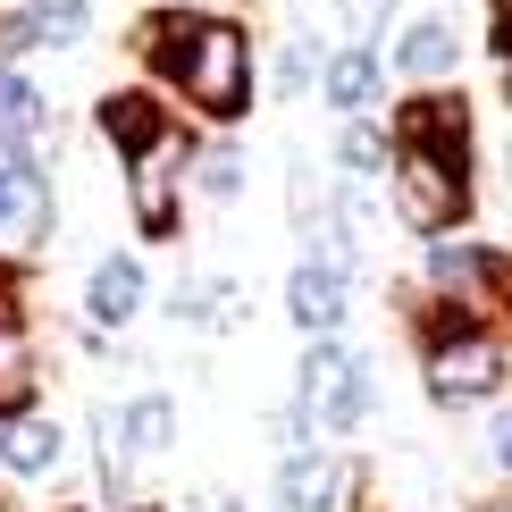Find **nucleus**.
Segmentation results:
<instances>
[{
    "mask_svg": "<svg viewBox=\"0 0 512 512\" xmlns=\"http://www.w3.org/2000/svg\"><path fill=\"white\" fill-rule=\"evenodd\" d=\"M59 462H68V429L59 420H42V412L0 420V471L9 479H51Z\"/></svg>",
    "mask_w": 512,
    "mask_h": 512,
    "instance_id": "nucleus-12",
    "label": "nucleus"
},
{
    "mask_svg": "<svg viewBox=\"0 0 512 512\" xmlns=\"http://www.w3.org/2000/svg\"><path fill=\"white\" fill-rule=\"evenodd\" d=\"M143 261L135 252H101L93 261V277H84V319H93V328H126V319L143 311Z\"/></svg>",
    "mask_w": 512,
    "mask_h": 512,
    "instance_id": "nucleus-11",
    "label": "nucleus"
},
{
    "mask_svg": "<svg viewBox=\"0 0 512 512\" xmlns=\"http://www.w3.org/2000/svg\"><path fill=\"white\" fill-rule=\"evenodd\" d=\"M487 454H496V462H504V471H512V412L496 420V429H487Z\"/></svg>",
    "mask_w": 512,
    "mask_h": 512,
    "instance_id": "nucleus-24",
    "label": "nucleus"
},
{
    "mask_svg": "<svg viewBox=\"0 0 512 512\" xmlns=\"http://www.w3.org/2000/svg\"><path fill=\"white\" fill-rule=\"evenodd\" d=\"M93 437H101V479L126 487L135 462H152V454L177 445V403H168V395H135V403H118V412H101Z\"/></svg>",
    "mask_w": 512,
    "mask_h": 512,
    "instance_id": "nucleus-6",
    "label": "nucleus"
},
{
    "mask_svg": "<svg viewBox=\"0 0 512 512\" xmlns=\"http://www.w3.org/2000/svg\"><path fill=\"white\" fill-rule=\"evenodd\" d=\"M487 512H512V504H487Z\"/></svg>",
    "mask_w": 512,
    "mask_h": 512,
    "instance_id": "nucleus-27",
    "label": "nucleus"
},
{
    "mask_svg": "<svg viewBox=\"0 0 512 512\" xmlns=\"http://www.w3.org/2000/svg\"><path fill=\"white\" fill-rule=\"evenodd\" d=\"M294 412L311 420V429L345 437L370 420V353L336 345V336H311V361H303V387H294Z\"/></svg>",
    "mask_w": 512,
    "mask_h": 512,
    "instance_id": "nucleus-3",
    "label": "nucleus"
},
{
    "mask_svg": "<svg viewBox=\"0 0 512 512\" xmlns=\"http://www.w3.org/2000/svg\"><path fill=\"white\" fill-rule=\"evenodd\" d=\"M177 160H185V135L177 143H160L152 160H135L126 168V202H135V236H152V244H177Z\"/></svg>",
    "mask_w": 512,
    "mask_h": 512,
    "instance_id": "nucleus-10",
    "label": "nucleus"
},
{
    "mask_svg": "<svg viewBox=\"0 0 512 512\" xmlns=\"http://www.w3.org/2000/svg\"><path fill=\"white\" fill-rule=\"evenodd\" d=\"M403 152H429V160H454V168H471V101L454 93V84H420L412 101L395 110V135Z\"/></svg>",
    "mask_w": 512,
    "mask_h": 512,
    "instance_id": "nucleus-7",
    "label": "nucleus"
},
{
    "mask_svg": "<svg viewBox=\"0 0 512 512\" xmlns=\"http://www.w3.org/2000/svg\"><path fill=\"white\" fill-rule=\"evenodd\" d=\"M93 126H101V143L135 168V160H152L160 143H177V118H168V101L160 93H143V84H126V93H101L93 101Z\"/></svg>",
    "mask_w": 512,
    "mask_h": 512,
    "instance_id": "nucleus-8",
    "label": "nucleus"
},
{
    "mask_svg": "<svg viewBox=\"0 0 512 512\" xmlns=\"http://www.w3.org/2000/svg\"><path fill=\"white\" fill-rule=\"evenodd\" d=\"M319 76H328V101H336V110L361 118V110L378 101V76H387V59H378V42H353V51H336Z\"/></svg>",
    "mask_w": 512,
    "mask_h": 512,
    "instance_id": "nucleus-16",
    "label": "nucleus"
},
{
    "mask_svg": "<svg viewBox=\"0 0 512 512\" xmlns=\"http://www.w3.org/2000/svg\"><path fill=\"white\" fill-rule=\"evenodd\" d=\"M0 227H51V185L17 143H0Z\"/></svg>",
    "mask_w": 512,
    "mask_h": 512,
    "instance_id": "nucleus-14",
    "label": "nucleus"
},
{
    "mask_svg": "<svg viewBox=\"0 0 512 512\" xmlns=\"http://www.w3.org/2000/svg\"><path fill=\"white\" fill-rule=\"evenodd\" d=\"M487 42H496V59L512 68V0H487Z\"/></svg>",
    "mask_w": 512,
    "mask_h": 512,
    "instance_id": "nucleus-23",
    "label": "nucleus"
},
{
    "mask_svg": "<svg viewBox=\"0 0 512 512\" xmlns=\"http://www.w3.org/2000/svg\"><path fill=\"white\" fill-rule=\"evenodd\" d=\"M202 512H244V504L236 496H202Z\"/></svg>",
    "mask_w": 512,
    "mask_h": 512,
    "instance_id": "nucleus-26",
    "label": "nucleus"
},
{
    "mask_svg": "<svg viewBox=\"0 0 512 512\" xmlns=\"http://www.w3.org/2000/svg\"><path fill=\"white\" fill-rule=\"evenodd\" d=\"M353 311V277H345V252H303V269L286 277V319L303 336H336Z\"/></svg>",
    "mask_w": 512,
    "mask_h": 512,
    "instance_id": "nucleus-9",
    "label": "nucleus"
},
{
    "mask_svg": "<svg viewBox=\"0 0 512 512\" xmlns=\"http://www.w3.org/2000/svg\"><path fill=\"white\" fill-rule=\"evenodd\" d=\"M110 512H160V504H143V496H110Z\"/></svg>",
    "mask_w": 512,
    "mask_h": 512,
    "instance_id": "nucleus-25",
    "label": "nucleus"
},
{
    "mask_svg": "<svg viewBox=\"0 0 512 512\" xmlns=\"http://www.w3.org/2000/svg\"><path fill=\"white\" fill-rule=\"evenodd\" d=\"M387 177H395V210H403V227H420V236H445V227L471 219V168L429 160V152H403V143H395Z\"/></svg>",
    "mask_w": 512,
    "mask_h": 512,
    "instance_id": "nucleus-4",
    "label": "nucleus"
},
{
    "mask_svg": "<svg viewBox=\"0 0 512 512\" xmlns=\"http://www.w3.org/2000/svg\"><path fill=\"white\" fill-rule=\"evenodd\" d=\"M17 303H26V269H17V261H0V328H9V319H26Z\"/></svg>",
    "mask_w": 512,
    "mask_h": 512,
    "instance_id": "nucleus-22",
    "label": "nucleus"
},
{
    "mask_svg": "<svg viewBox=\"0 0 512 512\" xmlns=\"http://www.w3.org/2000/svg\"><path fill=\"white\" fill-rule=\"evenodd\" d=\"M168 311L194 319V328H227V319H236V286H227V277H194V286L168 294Z\"/></svg>",
    "mask_w": 512,
    "mask_h": 512,
    "instance_id": "nucleus-19",
    "label": "nucleus"
},
{
    "mask_svg": "<svg viewBox=\"0 0 512 512\" xmlns=\"http://www.w3.org/2000/svg\"><path fill=\"white\" fill-rule=\"evenodd\" d=\"M395 68L420 76V84L454 76V26H445V17H412V26H403V42H395Z\"/></svg>",
    "mask_w": 512,
    "mask_h": 512,
    "instance_id": "nucleus-17",
    "label": "nucleus"
},
{
    "mask_svg": "<svg viewBox=\"0 0 512 512\" xmlns=\"http://www.w3.org/2000/svg\"><path fill=\"white\" fill-rule=\"evenodd\" d=\"M336 487H345V462H336L328 445H294V454L277 462V504L286 512H328Z\"/></svg>",
    "mask_w": 512,
    "mask_h": 512,
    "instance_id": "nucleus-13",
    "label": "nucleus"
},
{
    "mask_svg": "<svg viewBox=\"0 0 512 512\" xmlns=\"http://www.w3.org/2000/svg\"><path fill=\"white\" fill-rule=\"evenodd\" d=\"M504 336L496 328H479V319H462L454 303H437L429 311V395L454 412V403H487L504 387Z\"/></svg>",
    "mask_w": 512,
    "mask_h": 512,
    "instance_id": "nucleus-2",
    "label": "nucleus"
},
{
    "mask_svg": "<svg viewBox=\"0 0 512 512\" xmlns=\"http://www.w3.org/2000/svg\"><path fill=\"white\" fill-rule=\"evenodd\" d=\"M42 126H51V101H42L17 68H0V143L34 152V143H42Z\"/></svg>",
    "mask_w": 512,
    "mask_h": 512,
    "instance_id": "nucleus-18",
    "label": "nucleus"
},
{
    "mask_svg": "<svg viewBox=\"0 0 512 512\" xmlns=\"http://www.w3.org/2000/svg\"><path fill=\"white\" fill-rule=\"evenodd\" d=\"M429 277H437L445 303L462 319H479V328H487V311H512V261L487 244H429Z\"/></svg>",
    "mask_w": 512,
    "mask_h": 512,
    "instance_id": "nucleus-5",
    "label": "nucleus"
},
{
    "mask_svg": "<svg viewBox=\"0 0 512 512\" xmlns=\"http://www.w3.org/2000/svg\"><path fill=\"white\" fill-rule=\"evenodd\" d=\"M152 84H168L177 101H194L210 126H236L252 110V34L236 17H202V9H152L135 34Z\"/></svg>",
    "mask_w": 512,
    "mask_h": 512,
    "instance_id": "nucleus-1",
    "label": "nucleus"
},
{
    "mask_svg": "<svg viewBox=\"0 0 512 512\" xmlns=\"http://www.w3.org/2000/svg\"><path fill=\"white\" fill-rule=\"evenodd\" d=\"M194 185H202L210 202H227V194L244 185V152H236V143H210V152L194 160Z\"/></svg>",
    "mask_w": 512,
    "mask_h": 512,
    "instance_id": "nucleus-20",
    "label": "nucleus"
},
{
    "mask_svg": "<svg viewBox=\"0 0 512 512\" xmlns=\"http://www.w3.org/2000/svg\"><path fill=\"white\" fill-rule=\"evenodd\" d=\"M34 395H42V361H34V336H26V319H9V328H0V420L34 412Z\"/></svg>",
    "mask_w": 512,
    "mask_h": 512,
    "instance_id": "nucleus-15",
    "label": "nucleus"
},
{
    "mask_svg": "<svg viewBox=\"0 0 512 512\" xmlns=\"http://www.w3.org/2000/svg\"><path fill=\"white\" fill-rule=\"evenodd\" d=\"M387 160H395V143L378 135V126L353 118V126H345V168H353V177H370V168H387Z\"/></svg>",
    "mask_w": 512,
    "mask_h": 512,
    "instance_id": "nucleus-21",
    "label": "nucleus"
}]
</instances>
